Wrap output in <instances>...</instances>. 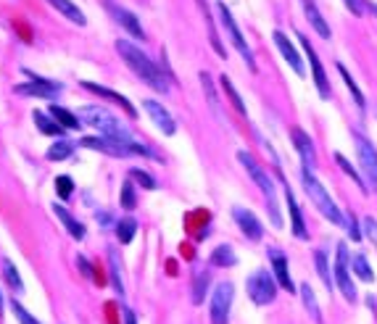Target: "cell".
Instances as JSON below:
<instances>
[{"label":"cell","mask_w":377,"mask_h":324,"mask_svg":"<svg viewBox=\"0 0 377 324\" xmlns=\"http://www.w3.org/2000/svg\"><path fill=\"white\" fill-rule=\"evenodd\" d=\"M117 53L121 55V61L132 68V71H135L137 77L151 87V90L161 92V95H164V92H169V79H167V74L156 66L154 61L140 51L137 45H132L130 40H117Z\"/></svg>","instance_id":"cell-1"},{"label":"cell","mask_w":377,"mask_h":324,"mask_svg":"<svg viewBox=\"0 0 377 324\" xmlns=\"http://www.w3.org/2000/svg\"><path fill=\"white\" fill-rule=\"evenodd\" d=\"M301 182H304V190H306L308 201L317 205V211H319L325 219H330V224H338V227L345 229V222H348V219L341 214V208L332 203V198L327 195V190L322 188V182L314 177V171L308 169V166L301 169Z\"/></svg>","instance_id":"cell-2"},{"label":"cell","mask_w":377,"mask_h":324,"mask_svg":"<svg viewBox=\"0 0 377 324\" xmlns=\"http://www.w3.org/2000/svg\"><path fill=\"white\" fill-rule=\"evenodd\" d=\"M80 119H85V124L95 127V129L106 137H117V140H124V142L135 140V137L130 135V129L121 124L119 116H114V114L106 111L103 105H82V108H80Z\"/></svg>","instance_id":"cell-3"},{"label":"cell","mask_w":377,"mask_h":324,"mask_svg":"<svg viewBox=\"0 0 377 324\" xmlns=\"http://www.w3.org/2000/svg\"><path fill=\"white\" fill-rule=\"evenodd\" d=\"M238 161L243 164V169L248 171V177L256 182V188L267 195V208H269V219H272V224L280 229L282 227V216H280V208H277V201H274V185L272 179L267 177V171L258 166V161L254 158L251 153H245V151H240L238 153Z\"/></svg>","instance_id":"cell-4"},{"label":"cell","mask_w":377,"mask_h":324,"mask_svg":"<svg viewBox=\"0 0 377 324\" xmlns=\"http://www.w3.org/2000/svg\"><path fill=\"white\" fill-rule=\"evenodd\" d=\"M85 148L90 151H98V153H108V155H151V151L145 148V145H140L137 140H130V142H124V140H117V137H82L80 140Z\"/></svg>","instance_id":"cell-5"},{"label":"cell","mask_w":377,"mask_h":324,"mask_svg":"<svg viewBox=\"0 0 377 324\" xmlns=\"http://www.w3.org/2000/svg\"><path fill=\"white\" fill-rule=\"evenodd\" d=\"M277 288H280V282H277L274 274H269L267 269H258V272H254L248 279H245L248 298H251L256 306H267V303H272L274 295H277Z\"/></svg>","instance_id":"cell-6"},{"label":"cell","mask_w":377,"mask_h":324,"mask_svg":"<svg viewBox=\"0 0 377 324\" xmlns=\"http://www.w3.org/2000/svg\"><path fill=\"white\" fill-rule=\"evenodd\" d=\"M217 14H219V21H222V27H224V32H227V37H230V42L235 45V51L243 55V61L248 64V68H251V71H256V61H254V53H251V48H248V42H245L243 32H240L238 21L232 18L230 8L224 5L222 0L217 3Z\"/></svg>","instance_id":"cell-7"},{"label":"cell","mask_w":377,"mask_h":324,"mask_svg":"<svg viewBox=\"0 0 377 324\" xmlns=\"http://www.w3.org/2000/svg\"><path fill=\"white\" fill-rule=\"evenodd\" d=\"M351 256H348V248L338 242V253H335V282L341 288L343 298L345 301H356V285L351 279Z\"/></svg>","instance_id":"cell-8"},{"label":"cell","mask_w":377,"mask_h":324,"mask_svg":"<svg viewBox=\"0 0 377 324\" xmlns=\"http://www.w3.org/2000/svg\"><path fill=\"white\" fill-rule=\"evenodd\" d=\"M354 142H356V155H359V166L364 171V182H369L372 190L377 192V151L372 142L364 135L354 132Z\"/></svg>","instance_id":"cell-9"},{"label":"cell","mask_w":377,"mask_h":324,"mask_svg":"<svg viewBox=\"0 0 377 324\" xmlns=\"http://www.w3.org/2000/svg\"><path fill=\"white\" fill-rule=\"evenodd\" d=\"M235 288L232 282H219L211 295V324H227L230 322V308H232Z\"/></svg>","instance_id":"cell-10"},{"label":"cell","mask_w":377,"mask_h":324,"mask_svg":"<svg viewBox=\"0 0 377 324\" xmlns=\"http://www.w3.org/2000/svg\"><path fill=\"white\" fill-rule=\"evenodd\" d=\"M298 40H301L304 53H306L308 64H311V77H314V85H317V90H319V95L327 101V98H330V79H327V74H325V66H322V61H319L317 51L311 48V42L306 40V34H298Z\"/></svg>","instance_id":"cell-11"},{"label":"cell","mask_w":377,"mask_h":324,"mask_svg":"<svg viewBox=\"0 0 377 324\" xmlns=\"http://www.w3.org/2000/svg\"><path fill=\"white\" fill-rule=\"evenodd\" d=\"M29 77H32V82H29V85H16L14 87V92H16V95H27V98H53V95H58V92H61V85H58V82L42 79V77H37V74H29Z\"/></svg>","instance_id":"cell-12"},{"label":"cell","mask_w":377,"mask_h":324,"mask_svg":"<svg viewBox=\"0 0 377 324\" xmlns=\"http://www.w3.org/2000/svg\"><path fill=\"white\" fill-rule=\"evenodd\" d=\"M106 8H108V14H111L114 21H119V27H124L137 40H145V32H143V27H140V21H137V16L132 11H127L124 5L114 3V0H106Z\"/></svg>","instance_id":"cell-13"},{"label":"cell","mask_w":377,"mask_h":324,"mask_svg":"<svg viewBox=\"0 0 377 324\" xmlns=\"http://www.w3.org/2000/svg\"><path fill=\"white\" fill-rule=\"evenodd\" d=\"M232 216H235L240 232H243L245 238L248 240H261V235H264V224L258 222L254 211H248V208H235V211H232Z\"/></svg>","instance_id":"cell-14"},{"label":"cell","mask_w":377,"mask_h":324,"mask_svg":"<svg viewBox=\"0 0 377 324\" xmlns=\"http://www.w3.org/2000/svg\"><path fill=\"white\" fill-rule=\"evenodd\" d=\"M269 261H272V272H274V279L280 282V288L288 292H295L293 288V279H291V269H288V256L277 248H269Z\"/></svg>","instance_id":"cell-15"},{"label":"cell","mask_w":377,"mask_h":324,"mask_svg":"<svg viewBox=\"0 0 377 324\" xmlns=\"http://www.w3.org/2000/svg\"><path fill=\"white\" fill-rule=\"evenodd\" d=\"M274 45L280 48V53H282V58L288 61V66H291L293 71H295V74H301V77L306 74V68H304V61H301V55H298V51L293 48V42L288 40V34L280 32V29H277V32H274Z\"/></svg>","instance_id":"cell-16"},{"label":"cell","mask_w":377,"mask_h":324,"mask_svg":"<svg viewBox=\"0 0 377 324\" xmlns=\"http://www.w3.org/2000/svg\"><path fill=\"white\" fill-rule=\"evenodd\" d=\"M143 108L148 111V116L154 119V124L164 132V135H174V132H177V124H174V119H171V114L161 105V103L145 101L143 103Z\"/></svg>","instance_id":"cell-17"},{"label":"cell","mask_w":377,"mask_h":324,"mask_svg":"<svg viewBox=\"0 0 377 324\" xmlns=\"http://www.w3.org/2000/svg\"><path fill=\"white\" fill-rule=\"evenodd\" d=\"M291 137H293V145H295V151L301 155V161H304V166H314V161H317V153H314V145H311V137L301 129V127H293L291 129Z\"/></svg>","instance_id":"cell-18"},{"label":"cell","mask_w":377,"mask_h":324,"mask_svg":"<svg viewBox=\"0 0 377 324\" xmlns=\"http://www.w3.org/2000/svg\"><path fill=\"white\" fill-rule=\"evenodd\" d=\"M82 87H85V90H90V92H95V95H101V98H106V101L119 103L121 108H124V114H127L130 119H135V116H137L135 105L127 101L124 95H119V92H114V90H108V87H103V85H95V82H85Z\"/></svg>","instance_id":"cell-19"},{"label":"cell","mask_w":377,"mask_h":324,"mask_svg":"<svg viewBox=\"0 0 377 324\" xmlns=\"http://www.w3.org/2000/svg\"><path fill=\"white\" fill-rule=\"evenodd\" d=\"M301 5H304V14H306L308 24L314 27V32L319 34V37H325V40H330V27H327L325 16L319 14V8H317V3L314 0H301Z\"/></svg>","instance_id":"cell-20"},{"label":"cell","mask_w":377,"mask_h":324,"mask_svg":"<svg viewBox=\"0 0 377 324\" xmlns=\"http://www.w3.org/2000/svg\"><path fill=\"white\" fill-rule=\"evenodd\" d=\"M285 201H288V211H291L293 235H295V238H301V240H306L308 232H306V224H304V214H301V208H298V203H295L291 188H285Z\"/></svg>","instance_id":"cell-21"},{"label":"cell","mask_w":377,"mask_h":324,"mask_svg":"<svg viewBox=\"0 0 377 324\" xmlns=\"http://www.w3.org/2000/svg\"><path fill=\"white\" fill-rule=\"evenodd\" d=\"M53 214H56V216H58V219L64 222L66 232L74 240H82V238H85V227H82V222H77V219H74V216H71V214H69V211L61 203H53Z\"/></svg>","instance_id":"cell-22"},{"label":"cell","mask_w":377,"mask_h":324,"mask_svg":"<svg viewBox=\"0 0 377 324\" xmlns=\"http://www.w3.org/2000/svg\"><path fill=\"white\" fill-rule=\"evenodd\" d=\"M48 3H51L53 8L61 14V16H66L69 21H74L77 27H85V24H87L85 14H82V11H80V8H77L71 0H48Z\"/></svg>","instance_id":"cell-23"},{"label":"cell","mask_w":377,"mask_h":324,"mask_svg":"<svg viewBox=\"0 0 377 324\" xmlns=\"http://www.w3.org/2000/svg\"><path fill=\"white\" fill-rule=\"evenodd\" d=\"M32 119H34V127H37L42 135L61 137V135H64V129H66V127H61V124H58V119H53V116L42 114V111H34Z\"/></svg>","instance_id":"cell-24"},{"label":"cell","mask_w":377,"mask_h":324,"mask_svg":"<svg viewBox=\"0 0 377 324\" xmlns=\"http://www.w3.org/2000/svg\"><path fill=\"white\" fill-rule=\"evenodd\" d=\"M211 264H214V266H235V264H238V256H235L232 245H217L214 253H211Z\"/></svg>","instance_id":"cell-25"},{"label":"cell","mask_w":377,"mask_h":324,"mask_svg":"<svg viewBox=\"0 0 377 324\" xmlns=\"http://www.w3.org/2000/svg\"><path fill=\"white\" fill-rule=\"evenodd\" d=\"M301 301H304V306H306V311L311 314L314 322L325 324L322 322V311H319V306H317V295H314V290H311V285H301Z\"/></svg>","instance_id":"cell-26"},{"label":"cell","mask_w":377,"mask_h":324,"mask_svg":"<svg viewBox=\"0 0 377 324\" xmlns=\"http://www.w3.org/2000/svg\"><path fill=\"white\" fill-rule=\"evenodd\" d=\"M51 116L53 119H58V124L66 127V129H80V127H82L80 116L71 114V111H66V108H61V105H51Z\"/></svg>","instance_id":"cell-27"},{"label":"cell","mask_w":377,"mask_h":324,"mask_svg":"<svg viewBox=\"0 0 377 324\" xmlns=\"http://www.w3.org/2000/svg\"><path fill=\"white\" fill-rule=\"evenodd\" d=\"M208 282H211L208 272H195V279H193V303L195 306L204 303L206 292H208Z\"/></svg>","instance_id":"cell-28"},{"label":"cell","mask_w":377,"mask_h":324,"mask_svg":"<svg viewBox=\"0 0 377 324\" xmlns=\"http://www.w3.org/2000/svg\"><path fill=\"white\" fill-rule=\"evenodd\" d=\"M314 264H317V274H319V279L325 282V288L327 290H332L335 277L330 274V261H327V256L322 253V251H317V253H314Z\"/></svg>","instance_id":"cell-29"},{"label":"cell","mask_w":377,"mask_h":324,"mask_svg":"<svg viewBox=\"0 0 377 324\" xmlns=\"http://www.w3.org/2000/svg\"><path fill=\"white\" fill-rule=\"evenodd\" d=\"M351 269H354V274L359 277L361 282H372V279H375V272L369 269L367 258L361 256V253H354V256H351Z\"/></svg>","instance_id":"cell-30"},{"label":"cell","mask_w":377,"mask_h":324,"mask_svg":"<svg viewBox=\"0 0 377 324\" xmlns=\"http://www.w3.org/2000/svg\"><path fill=\"white\" fill-rule=\"evenodd\" d=\"M338 71H341V77H343V82H345V87L351 90V98H354V103H356V105H359L361 111H364V108H367V101H364V95H361V90H359V87H356V82H354V77L348 74V68L343 66V64H338Z\"/></svg>","instance_id":"cell-31"},{"label":"cell","mask_w":377,"mask_h":324,"mask_svg":"<svg viewBox=\"0 0 377 324\" xmlns=\"http://www.w3.org/2000/svg\"><path fill=\"white\" fill-rule=\"evenodd\" d=\"M335 164H338V166H341V169L345 171L348 177H351V182H356V188H359L361 192H367V190H369V185L364 182V177H361V174H356V169H354V166H351V164L345 161V155H343V153H335Z\"/></svg>","instance_id":"cell-32"},{"label":"cell","mask_w":377,"mask_h":324,"mask_svg":"<svg viewBox=\"0 0 377 324\" xmlns=\"http://www.w3.org/2000/svg\"><path fill=\"white\" fill-rule=\"evenodd\" d=\"M3 274H5V282L11 285V290H16V292L24 290V282H21L19 269L14 266V261H11V258H3Z\"/></svg>","instance_id":"cell-33"},{"label":"cell","mask_w":377,"mask_h":324,"mask_svg":"<svg viewBox=\"0 0 377 324\" xmlns=\"http://www.w3.org/2000/svg\"><path fill=\"white\" fill-rule=\"evenodd\" d=\"M219 85H222V90H224V92H227V98H230V103L235 105V111H238V114H243V116H245L248 111H245V103H243V98H240V92H238V90H235V85H232V82H230L227 77H222V79H219Z\"/></svg>","instance_id":"cell-34"},{"label":"cell","mask_w":377,"mask_h":324,"mask_svg":"<svg viewBox=\"0 0 377 324\" xmlns=\"http://www.w3.org/2000/svg\"><path fill=\"white\" fill-rule=\"evenodd\" d=\"M135 232H137L135 219H130V216H127V219H119V222H117V238H119V242H124V245H127V242H132Z\"/></svg>","instance_id":"cell-35"},{"label":"cell","mask_w":377,"mask_h":324,"mask_svg":"<svg viewBox=\"0 0 377 324\" xmlns=\"http://www.w3.org/2000/svg\"><path fill=\"white\" fill-rule=\"evenodd\" d=\"M71 153H74V145L69 140H58V142H53L51 148H48V158L51 161H64Z\"/></svg>","instance_id":"cell-36"},{"label":"cell","mask_w":377,"mask_h":324,"mask_svg":"<svg viewBox=\"0 0 377 324\" xmlns=\"http://www.w3.org/2000/svg\"><path fill=\"white\" fill-rule=\"evenodd\" d=\"M201 85H204L206 90V101H208V105H211V111L217 114V116H222V111H219V98H217V92H214V85H211V77L208 74H201Z\"/></svg>","instance_id":"cell-37"},{"label":"cell","mask_w":377,"mask_h":324,"mask_svg":"<svg viewBox=\"0 0 377 324\" xmlns=\"http://www.w3.org/2000/svg\"><path fill=\"white\" fill-rule=\"evenodd\" d=\"M130 179H135L140 188H145V190H156V179L148 174V171H143V169H130Z\"/></svg>","instance_id":"cell-38"},{"label":"cell","mask_w":377,"mask_h":324,"mask_svg":"<svg viewBox=\"0 0 377 324\" xmlns=\"http://www.w3.org/2000/svg\"><path fill=\"white\" fill-rule=\"evenodd\" d=\"M121 205H124L127 211H132V208L137 205L135 190H132V182H124V188H121Z\"/></svg>","instance_id":"cell-39"},{"label":"cell","mask_w":377,"mask_h":324,"mask_svg":"<svg viewBox=\"0 0 377 324\" xmlns=\"http://www.w3.org/2000/svg\"><path fill=\"white\" fill-rule=\"evenodd\" d=\"M108 261H111V279H114V290L119 292H124V288H121V277H119V261H117V253L111 251L108 253Z\"/></svg>","instance_id":"cell-40"},{"label":"cell","mask_w":377,"mask_h":324,"mask_svg":"<svg viewBox=\"0 0 377 324\" xmlns=\"http://www.w3.org/2000/svg\"><path fill=\"white\" fill-rule=\"evenodd\" d=\"M56 192H58L61 201H66L69 195H71V179L69 177H58L56 179Z\"/></svg>","instance_id":"cell-41"},{"label":"cell","mask_w":377,"mask_h":324,"mask_svg":"<svg viewBox=\"0 0 377 324\" xmlns=\"http://www.w3.org/2000/svg\"><path fill=\"white\" fill-rule=\"evenodd\" d=\"M11 308H14V314L19 316V322H21V324H40L37 319H32V316L24 311V306H21V303H16V301H14V306H11Z\"/></svg>","instance_id":"cell-42"},{"label":"cell","mask_w":377,"mask_h":324,"mask_svg":"<svg viewBox=\"0 0 377 324\" xmlns=\"http://www.w3.org/2000/svg\"><path fill=\"white\" fill-rule=\"evenodd\" d=\"M348 222H345V232L351 235L354 240H361V232H359V224H356V219L354 216H345Z\"/></svg>","instance_id":"cell-43"},{"label":"cell","mask_w":377,"mask_h":324,"mask_svg":"<svg viewBox=\"0 0 377 324\" xmlns=\"http://www.w3.org/2000/svg\"><path fill=\"white\" fill-rule=\"evenodd\" d=\"M364 229H367V235H369V238L377 240V222L372 219V216H367V219H364Z\"/></svg>","instance_id":"cell-44"},{"label":"cell","mask_w":377,"mask_h":324,"mask_svg":"<svg viewBox=\"0 0 377 324\" xmlns=\"http://www.w3.org/2000/svg\"><path fill=\"white\" fill-rule=\"evenodd\" d=\"M345 5H348V11L354 14V16H361V0H343Z\"/></svg>","instance_id":"cell-45"},{"label":"cell","mask_w":377,"mask_h":324,"mask_svg":"<svg viewBox=\"0 0 377 324\" xmlns=\"http://www.w3.org/2000/svg\"><path fill=\"white\" fill-rule=\"evenodd\" d=\"M77 264H80V269H82V274H87V277H93V272H90V264H87L85 256H77Z\"/></svg>","instance_id":"cell-46"},{"label":"cell","mask_w":377,"mask_h":324,"mask_svg":"<svg viewBox=\"0 0 377 324\" xmlns=\"http://www.w3.org/2000/svg\"><path fill=\"white\" fill-rule=\"evenodd\" d=\"M124 324H135V314H132V311H130V308H127V311H124Z\"/></svg>","instance_id":"cell-47"},{"label":"cell","mask_w":377,"mask_h":324,"mask_svg":"<svg viewBox=\"0 0 377 324\" xmlns=\"http://www.w3.org/2000/svg\"><path fill=\"white\" fill-rule=\"evenodd\" d=\"M367 5H369V11H372V14L377 16V3H367Z\"/></svg>","instance_id":"cell-48"},{"label":"cell","mask_w":377,"mask_h":324,"mask_svg":"<svg viewBox=\"0 0 377 324\" xmlns=\"http://www.w3.org/2000/svg\"><path fill=\"white\" fill-rule=\"evenodd\" d=\"M0 314H3V298H0Z\"/></svg>","instance_id":"cell-49"}]
</instances>
